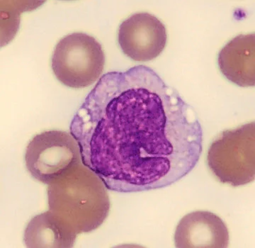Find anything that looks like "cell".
<instances>
[{
	"instance_id": "1",
	"label": "cell",
	"mask_w": 255,
	"mask_h": 248,
	"mask_svg": "<svg viewBox=\"0 0 255 248\" xmlns=\"http://www.w3.org/2000/svg\"><path fill=\"white\" fill-rule=\"evenodd\" d=\"M70 129L82 163L120 193L169 187L196 167L202 152L195 111L145 65L104 75Z\"/></svg>"
},
{
	"instance_id": "2",
	"label": "cell",
	"mask_w": 255,
	"mask_h": 248,
	"mask_svg": "<svg viewBox=\"0 0 255 248\" xmlns=\"http://www.w3.org/2000/svg\"><path fill=\"white\" fill-rule=\"evenodd\" d=\"M107 189L100 177L80 162L48 184L47 212L76 240L105 222L111 206Z\"/></svg>"
},
{
	"instance_id": "3",
	"label": "cell",
	"mask_w": 255,
	"mask_h": 248,
	"mask_svg": "<svg viewBox=\"0 0 255 248\" xmlns=\"http://www.w3.org/2000/svg\"><path fill=\"white\" fill-rule=\"evenodd\" d=\"M255 122L222 132L210 145V170L225 184L233 187L251 183L255 178Z\"/></svg>"
},
{
	"instance_id": "4",
	"label": "cell",
	"mask_w": 255,
	"mask_h": 248,
	"mask_svg": "<svg viewBox=\"0 0 255 248\" xmlns=\"http://www.w3.org/2000/svg\"><path fill=\"white\" fill-rule=\"evenodd\" d=\"M105 65L102 45L84 33L64 37L55 46L51 67L56 78L65 86L84 88L100 79Z\"/></svg>"
},
{
	"instance_id": "5",
	"label": "cell",
	"mask_w": 255,
	"mask_h": 248,
	"mask_svg": "<svg viewBox=\"0 0 255 248\" xmlns=\"http://www.w3.org/2000/svg\"><path fill=\"white\" fill-rule=\"evenodd\" d=\"M26 168L32 177L48 185L77 164L82 162L76 139L63 130H47L28 142L25 153Z\"/></svg>"
},
{
	"instance_id": "6",
	"label": "cell",
	"mask_w": 255,
	"mask_h": 248,
	"mask_svg": "<svg viewBox=\"0 0 255 248\" xmlns=\"http://www.w3.org/2000/svg\"><path fill=\"white\" fill-rule=\"evenodd\" d=\"M118 41L121 49L130 59L150 61L165 48L167 31L164 23L154 15L136 13L121 23Z\"/></svg>"
},
{
	"instance_id": "7",
	"label": "cell",
	"mask_w": 255,
	"mask_h": 248,
	"mask_svg": "<svg viewBox=\"0 0 255 248\" xmlns=\"http://www.w3.org/2000/svg\"><path fill=\"white\" fill-rule=\"evenodd\" d=\"M174 244L179 248H226L229 245V231L219 216L197 211L189 213L179 221Z\"/></svg>"
},
{
	"instance_id": "8",
	"label": "cell",
	"mask_w": 255,
	"mask_h": 248,
	"mask_svg": "<svg viewBox=\"0 0 255 248\" xmlns=\"http://www.w3.org/2000/svg\"><path fill=\"white\" fill-rule=\"evenodd\" d=\"M218 61L228 80L243 88L255 86V33L233 38L220 51Z\"/></svg>"
},
{
	"instance_id": "9",
	"label": "cell",
	"mask_w": 255,
	"mask_h": 248,
	"mask_svg": "<svg viewBox=\"0 0 255 248\" xmlns=\"http://www.w3.org/2000/svg\"><path fill=\"white\" fill-rule=\"evenodd\" d=\"M23 241L28 248H72L75 243L47 212L29 221Z\"/></svg>"
}]
</instances>
